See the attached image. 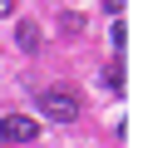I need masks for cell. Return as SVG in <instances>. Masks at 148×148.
<instances>
[{"mask_svg":"<svg viewBox=\"0 0 148 148\" xmlns=\"http://www.w3.org/2000/svg\"><path fill=\"white\" fill-rule=\"evenodd\" d=\"M40 109H45V119H54V123H74V119H79V99H74L69 89H49V94L40 99Z\"/></svg>","mask_w":148,"mask_h":148,"instance_id":"1","label":"cell"},{"mask_svg":"<svg viewBox=\"0 0 148 148\" xmlns=\"http://www.w3.org/2000/svg\"><path fill=\"white\" fill-rule=\"evenodd\" d=\"M0 128H5V143H35L40 138V123L30 114H10V119H0Z\"/></svg>","mask_w":148,"mask_h":148,"instance_id":"2","label":"cell"},{"mask_svg":"<svg viewBox=\"0 0 148 148\" xmlns=\"http://www.w3.org/2000/svg\"><path fill=\"white\" fill-rule=\"evenodd\" d=\"M59 25H64V35H79V30H84V15H79V10H64Z\"/></svg>","mask_w":148,"mask_h":148,"instance_id":"3","label":"cell"},{"mask_svg":"<svg viewBox=\"0 0 148 148\" xmlns=\"http://www.w3.org/2000/svg\"><path fill=\"white\" fill-rule=\"evenodd\" d=\"M15 40H20V49H40V30H35V25H20Z\"/></svg>","mask_w":148,"mask_h":148,"instance_id":"4","label":"cell"},{"mask_svg":"<svg viewBox=\"0 0 148 148\" xmlns=\"http://www.w3.org/2000/svg\"><path fill=\"white\" fill-rule=\"evenodd\" d=\"M10 10H15V5H10V0H0V15H10Z\"/></svg>","mask_w":148,"mask_h":148,"instance_id":"5","label":"cell"},{"mask_svg":"<svg viewBox=\"0 0 148 148\" xmlns=\"http://www.w3.org/2000/svg\"><path fill=\"white\" fill-rule=\"evenodd\" d=\"M0 143H5V128H0Z\"/></svg>","mask_w":148,"mask_h":148,"instance_id":"6","label":"cell"}]
</instances>
